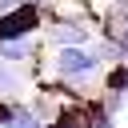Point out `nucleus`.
Listing matches in <instances>:
<instances>
[{
    "instance_id": "f257e3e1",
    "label": "nucleus",
    "mask_w": 128,
    "mask_h": 128,
    "mask_svg": "<svg viewBox=\"0 0 128 128\" xmlns=\"http://www.w3.org/2000/svg\"><path fill=\"white\" fill-rule=\"evenodd\" d=\"M96 68H100L96 52H84V48H60L56 52V72L64 80H88Z\"/></svg>"
},
{
    "instance_id": "f03ea898",
    "label": "nucleus",
    "mask_w": 128,
    "mask_h": 128,
    "mask_svg": "<svg viewBox=\"0 0 128 128\" xmlns=\"http://www.w3.org/2000/svg\"><path fill=\"white\" fill-rule=\"evenodd\" d=\"M36 24H40V8H36V4H20V8H12V12H0V44L24 40Z\"/></svg>"
},
{
    "instance_id": "7ed1b4c3",
    "label": "nucleus",
    "mask_w": 128,
    "mask_h": 128,
    "mask_svg": "<svg viewBox=\"0 0 128 128\" xmlns=\"http://www.w3.org/2000/svg\"><path fill=\"white\" fill-rule=\"evenodd\" d=\"M48 36H52V44H60V48H80V44H88L92 32H88L80 20H56Z\"/></svg>"
},
{
    "instance_id": "20e7f679",
    "label": "nucleus",
    "mask_w": 128,
    "mask_h": 128,
    "mask_svg": "<svg viewBox=\"0 0 128 128\" xmlns=\"http://www.w3.org/2000/svg\"><path fill=\"white\" fill-rule=\"evenodd\" d=\"M32 56V44L28 40H8V44H0V60H28Z\"/></svg>"
},
{
    "instance_id": "39448f33",
    "label": "nucleus",
    "mask_w": 128,
    "mask_h": 128,
    "mask_svg": "<svg viewBox=\"0 0 128 128\" xmlns=\"http://www.w3.org/2000/svg\"><path fill=\"white\" fill-rule=\"evenodd\" d=\"M4 128H44V124L36 120V112H32V108H24V104H16V112H12V120H8Z\"/></svg>"
},
{
    "instance_id": "423d86ee",
    "label": "nucleus",
    "mask_w": 128,
    "mask_h": 128,
    "mask_svg": "<svg viewBox=\"0 0 128 128\" xmlns=\"http://www.w3.org/2000/svg\"><path fill=\"white\" fill-rule=\"evenodd\" d=\"M20 92V80H16V72L0 60V96H16Z\"/></svg>"
},
{
    "instance_id": "0eeeda50",
    "label": "nucleus",
    "mask_w": 128,
    "mask_h": 128,
    "mask_svg": "<svg viewBox=\"0 0 128 128\" xmlns=\"http://www.w3.org/2000/svg\"><path fill=\"white\" fill-rule=\"evenodd\" d=\"M24 0H0V12H12V8H20Z\"/></svg>"
}]
</instances>
